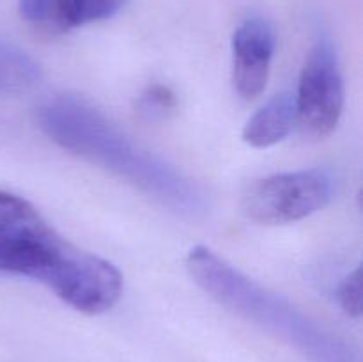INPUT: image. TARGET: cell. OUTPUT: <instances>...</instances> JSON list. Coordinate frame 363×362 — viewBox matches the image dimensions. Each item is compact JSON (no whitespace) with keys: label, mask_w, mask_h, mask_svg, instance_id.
Wrapping results in <instances>:
<instances>
[{"label":"cell","mask_w":363,"mask_h":362,"mask_svg":"<svg viewBox=\"0 0 363 362\" xmlns=\"http://www.w3.org/2000/svg\"><path fill=\"white\" fill-rule=\"evenodd\" d=\"M296 123L294 94L280 92L248 119L243 128V141L257 149L279 144L287 137Z\"/></svg>","instance_id":"8"},{"label":"cell","mask_w":363,"mask_h":362,"mask_svg":"<svg viewBox=\"0 0 363 362\" xmlns=\"http://www.w3.org/2000/svg\"><path fill=\"white\" fill-rule=\"evenodd\" d=\"M337 300L344 312L353 318H358L362 314V270L360 266L347 273L339 284L337 290Z\"/></svg>","instance_id":"11"},{"label":"cell","mask_w":363,"mask_h":362,"mask_svg":"<svg viewBox=\"0 0 363 362\" xmlns=\"http://www.w3.org/2000/svg\"><path fill=\"white\" fill-rule=\"evenodd\" d=\"M176 106V98L170 92V89L163 87V85H155L149 87L144 94L138 99V110L144 117L152 121H158L167 117Z\"/></svg>","instance_id":"10"},{"label":"cell","mask_w":363,"mask_h":362,"mask_svg":"<svg viewBox=\"0 0 363 362\" xmlns=\"http://www.w3.org/2000/svg\"><path fill=\"white\" fill-rule=\"evenodd\" d=\"M275 31L264 18H248L233 35V80L241 98H257L268 84Z\"/></svg>","instance_id":"5"},{"label":"cell","mask_w":363,"mask_h":362,"mask_svg":"<svg viewBox=\"0 0 363 362\" xmlns=\"http://www.w3.org/2000/svg\"><path fill=\"white\" fill-rule=\"evenodd\" d=\"M35 117L50 141L123 177L170 212L191 220L209 212L204 190L194 180L135 144L84 99L57 96L39 106Z\"/></svg>","instance_id":"1"},{"label":"cell","mask_w":363,"mask_h":362,"mask_svg":"<svg viewBox=\"0 0 363 362\" xmlns=\"http://www.w3.org/2000/svg\"><path fill=\"white\" fill-rule=\"evenodd\" d=\"M126 0H20L28 23L50 31H66L113 16Z\"/></svg>","instance_id":"7"},{"label":"cell","mask_w":363,"mask_h":362,"mask_svg":"<svg viewBox=\"0 0 363 362\" xmlns=\"http://www.w3.org/2000/svg\"><path fill=\"white\" fill-rule=\"evenodd\" d=\"M41 82V67L25 50L0 39V96L23 94Z\"/></svg>","instance_id":"9"},{"label":"cell","mask_w":363,"mask_h":362,"mask_svg":"<svg viewBox=\"0 0 363 362\" xmlns=\"http://www.w3.org/2000/svg\"><path fill=\"white\" fill-rule=\"evenodd\" d=\"M48 227L27 199L0 190V273L9 272Z\"/></svg>","instance_id":"6"},{"label":"cell","mask_w":363,"mask_h":362,"mask_svg":"<svg viewBox=\"0 0 363 362\" xmlns=\"http://www.w3.org/2000/svg\"><path fill=\"white\" fill-rule=\"evenodd\" d=\"M186 268L195 283L218 304L286 337L321 362H344L346 353L287 298L261 286L208 247L188 252Z\"/></svg>","instance_id":"2"},{"label":"cell","mask_w":363,"mask_h":362,"mask_svg":"<svg viewBox=\"0 0 363 362\" xmlns=\"http://www.w3.org/2000/svg\"><path fill=\"white\" fill-rule=\"evenodd\" d=\"M333 197V177L323 169L264 177L248 188L243 208L248 219L266 226L298 222L321 212Z\"/></svg>","instance_id":"3"},{"label":"cell","mask_w":363,"mask_h":362,"mask_svg":"<svg viewBox=\"0 0 363 362\" xmlns=\"http://www.w3.org/2000/svg\"><path fill=\"white\" fill-rule=\"evenodd\" d=\"M294 103L296 121L312 137H326L339 124L344 110V78L328 38L319 39L308 52Z\"/></svg>","instance_id":"4"}]
</instances>
